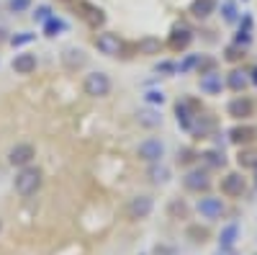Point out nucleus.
Here are the masks:
<instances>
[{"label":"nucleus","instance_id":"obj_21","mask_svg":"<svg viewBox=\"0 0 257 255\" xmlns=\"http://www.w3.org/2000/svg\"><path fill=\"white\" fill-rule=\"evenodd\" d=\"M216 126V121H213L211 116H196L193 119V126H190V134H196V137H208V132Z\"/></svg>","mask_w":257,"mask_h":255},{"label":"nucleus","instance_id":"obj_28","mask_svg":"<svg viewBox=\"0 0 257 255\" xmlns=\"http://www.w3.org/2000/svg\"><path fill=\"white\" fill-rule=\"evenodd\" d=\"M160 49H162V44H160V39H155V36H144L139 41V52L142 54H160Z\"/></svg>","mask_w":257,"mask_h":255},{"label":"nucleus","instance_id":"obj_33","mask_svg":"<svg viewBox=\"0 0 257 255\" xmlns=\"http://www.w3.org/2000/svg\"><path fill=\"white\" fill-rule=\"evenodd\" d=\"M54 13H52V8L49 6H39L36 8V13H34V21H36V24H44V21L47 18H52Z\"/></svg>","mask_w":257,"mask_h":255},{"label":"nucleus","instance_id":"obj_16","mask_svg":"<svg viewBox=\"0 0 257 255\" xmlns=\"http://www.w3.org/2000/svg\"><path fill=\"white\" fill-rule=\"evenodd\" d=\"M239 235H242V229H239L237 222L224 224L221 232H219V247H234V245H237V240H239Z\"/></svg>","mask_w":257,"mask_h":255},{"label":"nucleus","instance_id":"obj_11","mask_svg":"<svg viewBox=\"0 0 257 255\" xmlns=\"http://www.w3.org/2000/svg\"><path fill=\"white\" fill-rule=\"evenodd\" d=\"M252 111H254V103L247 98V96H237V98H231L229 101V106H226V114L231 116V119H249L252 116Z\"/></svg>","mask_w":257,"mask_h":255},{"label":"nucleus","instance_id":"obj_40","mask_svg":"<svg viewBox=\"0 0 257 255\" xmlns=\"http://www.w3.org/2000/svg\"><path fill=\"white\" fill-rule=\"evenodd\" d=\"M249 75H252V82L257 85V67H252V72H249Z\"/></svg>","mask_w":257,"mask_h":255},{"label":"nucleus","instance_id":"obj_32","mask_svg":"<svg viewBox=\"0 0 257 255\" xmlns=\"http://www.w3.org/2000/svg\"><path fill=\"white\" fill-rule=\"evenodd\" d=\"M144 101L152 103V106H162V103H165V93H162V91H147V93H144Z\"/></svg>","mask_w":257,"mask_h":255},{"label":"nucleus","instance_id":"obj_18","mask_svg":"<svg viewBox=\"0 0 257 255\" xmlns=\"http://www.w3.org/2000/svg\"><path fill=\"white\" fill-rule=\"evenodd\" d=\"M62 62L67 65L70 70H77V67H82L85 62H88V57H85V52L82 49H77V47H70V49H64V54H62Z\"/></svg>","mask_w":257,"mask_h":255},{"label":"nucleus","instance_id":"obj_39","mask_svg":"<svg viewBox=\"0 0 257 255\" xmlns=\"http://www.w3.org/2000/svg\"><path fill=\"white\" fill-rule=\"evenodd\" d=\"M213 255H237V247H219Z\"/></svg>","mask_w":257,"mask_h":255},{"label":"nucleus","instance_id":"obj_10","mask_svg":"<svg viewBox=\"0 0 257 255\" xmlns=\"http://www.w3.org/2000/svg\"><path fill=\"white\" fill-rule=\"evenodd\" d=\"M244 188H247V181L242 173H226L221 178V194L229 196V199H237L244 194Z\"/></svg>","mask_w":257,"mask_h":255},{"label":"nucleus","instance_id":"obj_30","mask_svg":"<svg viewBox=\"0 0 257 255\" xmlns=\"http://www.w3.org/2000/svg\"><path fill=\"white\" fill-rule=\"evenodd\" d=\"M198 59H201V54H188L180 65H178V72H188V70H193L198 65Z\"/></svg>","mask_w":257,"mask_h":255},{"label":"nucleus","instance_id":"obj_19","mask_svg":"<svg viewBox=\"0 0 257 255\" xmlns=\"http://www.w3.org/2000/svg\"><path fill=\"white\" fill-rule=\"evenodd\" d=\"M147 176H149V181H152L155 186H165L170 181V167L162 165V160L160 162H152V165H149V170H147Z\"/></svg>","mask_w":257,"mask_h":255},{"label":"nucleus","instance_id":"obj_1","mask_svg":"<svg viewBox=\"0 0 257 255\" xmlns=\"http://www.w3.org/2000/svg\"><path fill=\"white\" fill-rule=\"evenodd\" d=\"M41 183H44V173H41V167H34V165L21 167V173L16 176V191H18V196H24V199L34 196L41 188Z\"/></svg>","mask_w":257,"mask_h":255},{"label":"nucleus","instance_id":"obj_17","mask_svg":"<svg viewBox=\"0 0 257 255\" xmlns=\"http://www.w3.org/2000/svg\"><path fill=\"white\" fill-rule=\"evenodd\" d=\"M247 85H249V72H244V70H231L226 75V88H231L234 93H242Z\"/></svg>","mask_w":257,"mask_h":255},{"label":"nucleus","instance_id":"obj_13","mask_svg":"<svg viewBox=\"0 0 257 255\" xmlns=\"http://www.w3.org/2000/svg\"><path fill=\"white\" fill-rule=\"evenodd\" d=\"M201 111H196V106H193L190 101H178L175 103V119L178 124L183 126L185 132H190V126H193V119H196Z\"/></svg>","mask_w":257,"mask_h":255},{"label":"nucleus","instance_id":"obj_3","mask_svg":"<svg viewBox=\"0 0 257 255\" xmlns=\"http://www.w3.org/2000/svg\"><path fill=\"white\" fill-rule=\"evenodd\" d=\"M196 211H198V214H201L203 219L216 222V219H221V217H224L226 204H224V199H221V196H203V199H198Z\"/></svg>","mask_w":257,"mask_h":255},{"label":"nucleus","instance_id":"obj_27","mask_svg":"<svg viewBox=\"0 0 257 255\" xmlns=\"http://www.w3.org/2000/svg\"><path fill=\"white\" fill-rule=\"evenodd\" d=\"M221 18L226 21V24H237V21H239L237 3H231V0H224V3H221Z\"/></svg>","mask_w":257,"mask_h":255},{"label":"nucleus","instance_id":"obj_35","mask_svg":"<svg viewBox=\"0 0 257 255\" xmlns=\"http://www.w3.org/2000/svg\"><path fill=\"white\" fill-rule=\"evenodd\" d=\"M224 57H226L229 62H237V59H242L244 54H242V47H237V44H231V47H226Z\"/></svg>","mask_w":257,"mask_h":255},{"label":"nucleus","instance_id":"obj_9","mask_svg":"<svg viewBox=\"0 0 257 255\" xmlns=\"http://www.w3.org/2000/svg\"><path fill=\"white\" fill-rule=\"evenodd\" d=\"M198 88H201V93H206V96H219V93L226 88V80H224L216 70H211V72H203V75L198 77Z\"/></svg>","mask_w":257,"mask_h":255},{"label":"nucleus","instance_id":"obj_37","mask_svg":"<svg viewBox=\"0 0 257 255\" xmlns=\"http://www.w3.org/2000/svg\"><path fill=\"white\" fill-rule=\"evenodd\" d=\"M157 72H167V75H173V72H178V65L175 62H160V65L155 67Z\"/></svg>","mask_w":257,"mask_h":255},{"label":"nucleus","instance_id":"obj_20","mask_svg":"<svg viewBox=\"0 0 257 255\" xmlns=\"http://www.w3.org/2000/svg\"><path fill=\"white\" fill-rule=\"evenodd\" d=\"M198 157H201V162H203L206 167H213V170L226 165V155H224V150H206V152H201Z\"/></svg>","mask_w":257,"mask_h":255},{"label":"nucleus","instance_id":"obj_22","mask_svg":"<svg viewBox=\"0 0 257 255\" xmlns=\"http://www.w3.org/2000/svg\"><path fill=\"white\" fill-rule=\"evenodd\" d=\"M213 11H216V0H193L190 3V13L196 18H208Z\"/></svg>","mask_w":257,"mask_h":255},{"label":"nucleus","instance_id":"obj_24","mask_svg":"<svg viewBox=\"0 0 257 255\" xmlns=\"http://www.w3.org/2000/svg\"><path fill=\"white\" fill-rule=\"evenodd\" d=\"M139 124L142 126H160L162 124V114L157 111V109H144V111H139Z\"/></svg>","mask_w":257,"mask_h":255},{"label":"nucleus","instance_id":"obj_8","mask_svg":"<svg viewBox=\"0 0 257 255\" xmlns=\"http://www.w3.org/2000/svg\"><path fill=\"white\" fill-rule=\"evenodd\" d=\"M34 157H36V150H34V144H29V142H21V144L11 147V152H8V162L13 167H26V165H31Z\"/></svg>","mask_w":257,"mask_h":255},{"label":"nucleus","instance_id":"obj_5","mask_svg":"<svg viewBox=\"0 0 257 255\" xmlns=\"http://www.w3.org/2000/svg\"><path fill=\"white\" fill-rule=\"evenodd\" d=\"M139 160H144L147 165H152V162H160L165 157V142L157 139V137H147L142 144H139V150H137Z\"/></svg>","mask_w":257,"mask_h":255},{"label":"nucleus","instance_id":"obj_7","mask_svg":"<svg viewBox=\"0 0 257 255\" xmlns=\"http://www.w3.org/2000/svg\"><path fill=\"white\" fill-rule=\"evenodd\" d=\"M183 186H185L188 191H193V194H201V191H208V188H211V178H208L206 170L190 167L188 173L183 176Z\"/></svg>","mask_w":257,"mask_h":255},{"label":"nucleus","instance_id":"obj_26","mask_svg":"<svg viewBox=\"0 0 257 255\" xmlns=\"http://www.w3.org/2000/svg\"><path fill=\"white\" fill-rule=\"evenodd\" d=\"M239 167H257V150H249V147H242L237 155Z\"/></svg>","mask_w":257,"mask_h":255},{"label":"nucleus","instance_id":"obj_38","mask_svg":"<svg viewBox=\"0 0 257 255\" xmlns=\"http://www.w3.org/2000/svg\"><path fill=\"white\" fill-rule=\"evenodd\" d=\"M193 157H196V152H193V150H180L178 152V162H183V165H188Z\"/></svg>","mask_w":257,"mask_h":255},{"label":"nucleus","instance_id":"obj_4","mask_svg":"<svg viewBox=\"0 0 257 255\" xmlns=\"http://www.w3.org/2000/svg\"><path fill=\"white\" fill-rule=\"evenodd\" d=\"M152 209H155V199L147 196V194H139V196H134V199H128V204H126V217L134 219V222H139V219H147L149 214H152Z\"/></svg>","mask_w":257,"mask_h":255},{"label":"nucleus","instance_id":"obj_29","mask_svg":"<svg viewBox=\"0 0 257 255\" xmlns=\"http://www.w3.org/2000/svg\"><path fill=\"white\" fill-rule=\"evenodd\" d=\"M249 41H252V31L242 26V29L237 31V36H234V44H237V47H242V49H244V47L249 44Z\"/></svg>","mask_w":257,"mask_h":255},{"label":"nucleus","instance_id":"obj_34","mask_svg":"<svg viewBox=\"0 0 257 255\" xmlns=\"http://www.w3.org/2000/svg\"><path fill=\"white\" fill-rule=\"evenodd\" d=\"M29 41H34V34L21 31L18 36H13V39H11V44H13V47H24V44H29Z\"/></svg>","mask_w":257,"mask_h":255},{"label":"nucleus","instance_id":"obj_42","mask_svg":"<svg viewBox=\"0 0 257 255\" xmlns=\"http://www.w3.org/2000/svg\"><path fill=\"white\" fill-rule=\"evenodd\" d=\"M0 229H3V222H0Z\"/></svg>","mask_w":257,"mask_h":255},{"label":"nucleus","instance_id":"obj_2","mask_svg":"<svg viewBox=\"0 0 257 255\" xmlns=\"http://www.w3.org/2000/svg\"><path fill=\"white\" fill-rule=\"evenodd\" d=\"M82 91H85V96H90V98H105V96L111 93V77L105 75V72H90V75H85Z\"/></svg>","mask_w":257,"mask_h":255},{"label":"nucleus","instance_id":"obj_36","mask_svg":"<svg viewBox=\"0 0 257 255\" xmlns=\"http://www.w3.org/2000/svg\"><path fill=\"white\" fill-rule=\"evenodd\" d=\"M196 67H198V72L203 75V72H211L213 67H216V62H213L211 57H201V59H198V65H196Z\"/></svg>","mask_w":257,"mask_h":255},{"label":"nucleus","instance_id":"obj_14","mask_svg":"<svg viewBox=\"0 0 257 255\" xmlns=\"http://www.w3.org/2000/svg\"><path fill=\"white\" fill-rule=\"evenodd\" d=\"M190 41H193V31L185 29V26H175L173 31H170L167 47H170V49H175V52H183V49L190 47Z\"/></svg>","mask_w":257,"mask_h":255},{"label":"nucleus","instance_id":"obj_23","mask_svg":"<svg viewBox=\"0 0 257 255\" xmlns=\"http://www.w3.org/2000/svg\"><path fill=\"white\" fill-rule=\"evenodd\" d=\"M80 8L85 11V13H82V18H85V21H88V24H90V26H95V29H98V26L103 24V21H105V16H103V11H100V8H95V6H90V3H82Z\"/></svg>","mask_w":257,"mask_h":255},{"label":"nucleus","instance_id":"obj_31","mask_svg":"<svg viewBox=\"0 0 257 255\" xmlns=\"http://www.w3.org/2000/svg\"><path fill=\"white\" fill-rule=\"evenodd\" d=\"M31 8V0H8V11L11 13H24Z\"/></svg>","mask_w":257,"mask_h":255},{"label":"nucleus","instance_id":"obj_41","mask_svg":"<svg viewBox=\"0 0 257 255\" xmlns=\"http://www.w3.org/2000/svg\"><path fill=\"white\" fill-rule=\"evenodd\" d=\"M254 170H257V167H254ZM254 186H257V178H254Z\"/></svg>","mask_w":257,"mask_h":255},{"label":"nucleus","instance_id":"obj_25","mask_svg":"<svg viewBox=\"0 0 257 255\" xmlns=\"http://www.w3.org/2000/svg\"><path fill=\"white\" fill-rule=\"evenodd\" d=\"M41 26H44V36H57L59 31H64V29H67V24H64V21L62 18H57V16H52V18H47L44 21V24H41Z\"/></svg>","mask_w":257,"mask_h":255},{"label":"nucleus","instance_id":"obj_15","mask_svg":"<svg viewBox=\"0 0 257 255\" xmlns=\"http://www.w3.org/2000/svg\"><path fill=\"white\" fill-rule=\"evenodd\" d=\"M13 70H16L18 75H31V72L36 70V54H31V52L16 54V57H13Z\"/></svg>","mask_w":257,"mask_h":255},{"label":"nucleus","instance_id":"obj_12","mask_svg":"<svg viewBox=\"0 0 257 255\" xmlns=\"http://www.w3.org/2000/svg\"><path fill=\"white\" fill-rule=\"evenodd\" d=\"M254 137H257V129H254L252 124H239V126H234V129H229V142L237 144V147L252 144Z\"/></svg>","mask_w":257,"mask_h":255},{"label":"nucleus","instance_id":"obj_6","mask_svg":"<svg viewBox=\"0 0 257 255\" xmlns=\"http://www.w3.org/2000/svg\"><path fill=\"white\" fill-rule=\"evenodd\" d=\"M95 49L100 54H105V57H118L123 52V41L113 31H103V34L95 36Z\"/></svg>","mask_w":257,"mask_h":255}]
</instances>
